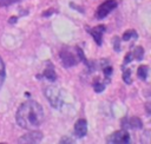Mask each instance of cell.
Returning a JSON list of instances; mask_svg holds the SVG:
<instances>
[{
	"label": "cell",
	"instance_id": "cell-1",
	"mask_svg": "<svg viewBox=\"0 0 151 144\" xmlns=\"http://www.w3.org/2000/svg\"><path fill=\"white\" fill-rule=\"evenodd\" d=\"M15 120L20 127L26 130L39 127L44 120V110L41 104L32 99L24 102L17 111Z\"/></svg>",
	"mask_w": 151,
	"mask_h": 144
},
{
	"label": "cell",
	"instance_id": "cell-2",
	"mask_svg": "<svg viewBox=\"0 0 151 144\" xmlns=\"http://www.w3.org/2000/svg\"><path fill=\"white\" fill-rule=\"evenodd\" d=\"M117 7V1L116 0H106L103 4L99 5V7L97 8L96 12V18L97 19H104L105 17H107L114 8Z\"/></svg>",
	"mask_w": 151,
	"mask_h": 144
},
{
	"label": "cell",
	"instance_id": "cell-3",
	"mask_svg": "<svg viewBox=\"0 0 151 144\" xmlns=\"http://www.w3.org/2000/svg\"><path fill=\"white\" fill-rule=\"evenodd\" d=\"M45 96H46V98L48 99L50 104H51L54 109H59V107L61 106L63 100H61V98H60V96H59V91H58L57 87H54V86H48V87H46V89H45Z\"/></svg>",
	"mask_w": 151,
	"mask_h": 144
},
{
	"label": "cell",
	"instance_id": "cell-4",
	"mask_svg": "<svg viewBox=\"0 0 151 144\" xmlns=\"http://www.w3.org/2000/svg\"><path fill=\"white\" fill-rule=\"evenodd\" d=\"M106 142L111 143V144H113V143L114 144H126L130 142V135L125 130H119V131L111 133L106 138Z\"/></svg>",
	"mask_w": 151,
	"mask_h": 144
},
{
	"label": "cell",
	"instance_id": "cell-5",
	"mask_svg": "<svg viewBox=\"0 0 151 144\" xmlns=\"http://www.w3.org/2000/svg\"><path fill=\"white\" fill-rule=\"evenodd\" d=\"M41 139H42V132H40V131H38V130H32V131H29L28 133L21 136V137L18 139V142H19V143H25V144H27V143H38V142H40Z\"/></svg>",
	"mask_w": 151,
	"mask_h": 144
},
{
	"label": "cell",
	"instance_id": "cell-6",
	"mask_svg": "<svg viewBox=\"0 0 151 144\" xmlns=\"http://www.w3.org/2000/svg\"><path fill=\"white\" fill-rule=\"evenodd\" d=\"M105 30H106L105 25H98V26H96V27H93V28H87L88 33L93 37L94 41H96L97 45H99V46H100L101 42H103V34H104Z\"/></svg>",
	"mask_w": 151,
	"mask_h": 144
},
{
	"label": "cell",
	"instance_id": "cell-7",
	"mask_svg": "<svg viewBox=\"0 0 151 144\" xmlns=\"http://www.w3.org/2000/svg\"><path fill=\"white\" fill-rule=\"evenodd\" d=\"M60 59H61L64 67H71V66L77 65V58L70 51H61L60 52Z\"/></svg>",
	"mask_w": 151,
	"mask_h": 144
},
{
	"label": "cell",
	"instance_id": "cell-8",
	"mask_svg": "<svg viewBox=\"0 0 151 144\" xmlns=\"http://www.w3.org/2000/svg\"><path fill=\"white\" fill-rule=\"evenodd\" d=\"M87 133V122L84 118H80L74 124V135L78 138H83Z\"/></svg>",
	"mask_w": 151,
	"mask_h": 144
},
{
	"label": "cell",
	"instance_id": "cell-9",
	"mask_svg": "<svg viewBox=\"0 0 151 144\" xmlns=\"http://www.w3.org/2000/svg\"><path fill=\"white\" fill-rule=\"evenodd\" d=\"M122 125H123V127L129 126L131 129H142L143 127V122L138 117H131V118H129V120L126 118L123 119L122 120Z\"/></svg>",
	"mask_w": 151,
	"mask_h": 144
},
{
	"label": "cell",
	"instance_id": "cell-10",
	"mask_svg": "<svg viewBox=\"0 0 151 144\" xmlns=\"http://www.w3.org/2000/svg\"><path fill=\"white\" fill-rule=\"evenodd\" d=\"M147 74H149V67L146 65H142L138 67L137 70V76L139 79L142 80H146L147 79Z\"/></svg>",
	"mask_w": 151,
	"mask_h": 144
},
{
	"label": "cell",
	"instance_id": "cell-11",
	"mask_svg": "<svg viewBox=\"0 0 151 144\" xmlns=\"http://www.w3.org/2000/svg\"><path fill=\"white\" fill-rule=\"evenodd\" d=\"M132 55L136 60H142L143 57H144V48L142 46H137L134 48V51L132 52Z\"/></svg>",
	"mask_w": 151,
	"mask_h": 144
},
{
	"label": "cell",
	"instance_id": "cell-12",
	"mask_svg": "<svg viewBox=\"0 0 151 144\" xmlns=\"http://www.w3.org/2000/svg\"><path fill=\"white\" fill-rule=\"evenodd\" d=\"M44 77H45L47 80H50V81H54V80L57 79V74H55V72H54L52 68H46V70L44 71Z\"/></svg>",
	"mask_w": 151,
	"mask_h": 144
},
{
	"label": "cell",
	"instance_id": "cell-13",
	"mask_svg": "<svg viewBox=\"0 0 151 144\" xmlns=\"http://www.w3.org/2000/svg\"><path fill=\"white\" fill-rule=\"evenodd\" d=\"M5 78H6V71H5V64L0 57V89L5 81Z\"/></svg>",
	"mask_w": 151,
	"mask_h": 144
},
{
	"label": "cell",
	"instance_id": "cell-14",
	"mask_svg": "<svg viewBox=\"0 0 151 144\" xmlns=\"http://www.w3.org/2000/svg\"><path fill=\"white\" fill-rule=\"evenodd\" d=\"M132 37H133V38H137L136 31H134V30H127V31L123 34V38H122V39H123L124 41H127V40H130Z\"/></svg>",
	"mask_w": 151,
	"mask_h": 144
},
{
	"label": "cell",
	"instance_id": "cell-15",
	"mask_svg": "<svg viewBox=\"0 0 151 144\" xmlns=\"http://www.w3.org/2000/svg\"><path fill=\"white\" fill-rule=\"evenodd\" d=\"M123 80L125 84H131V70L130 68H126V70H123Z\"/></svg>",
	"mask_w": 151,
	"mask_h": 144
},
{
	"label": "cell",
	"instance_id": "cell-16",
	"mask_svg": "<svg viewBox=\"0 0 151 144\" xmlns=\"http://www.w3.org/2000/svg\"><path fill=\"white\" fill-rule=\"evenodd\" d=\"M119 41H120V39L118 37H113L112 42H113V48L116 52H120V42Z\"/></svg>",
	"mask_w": 151,
	"mask_h": 144
},
{
	"label": "cell",
	"instance_id": "cell-17",
	"mask_svg": "<svg viewBox=\"0 0 151 144\" xmlns=\"http://www.w3.org/2000/svg\"><path fill=\"white\" fill-rule=\"evenodd\" d=\"M132 59H133V55H132V52H129L126 55H125V59H124V63H123V65H122V70L125 67V65H127L130 61H132Z\"/></svg>",
	"mask_w": 151,
	"mask_h": 144
},
{
	"label": "cell",
	"instance_id": "cell-18",
	"mask_svg": "<svg viewBox=\"0 0 151 144\" xmlns=\"http://www.w3.org/2000/svg\"><path fill=\"white\" fill-rule=\"evenodd\" d=\"M93 89H94V91H96L97 93H99V92H101V91L105 89V85L101 84V83H99V81H96V83L93 84Z\"/></svg>",
	"mask_w": 151,
	"mask_h": 144
},
{
	"label": "cell",
	"instance_id": "cell-19",
	"mask_svg": "<svg viewBox=\"0 0 151 144\" xmlns=\"http://www.w3.org/2000/svg\"><path fill=\"white\" fill-rule=\"evenodd\" d=\"M20 0H0V6L2 7H6V6H9V5H13L15 2H18Z\"/></svg>",
	"mask_w": 151,
	"mask_h": 144
},
{
	"label": "cell",
	"instance_id": "cell-20",
	"mask_svg": "<svg viewBox=\"0 0 151 144\" xmlns=\"http://www.w3.org/2000/svg\"><path fill=\"white\" fill-rule=\"evenodd\" d=\"M76 50H77V53H78V55L80 57V59L85 63V64H87V61H86V58L84 57V52H83V50L80 48V47H76Z\"/></svg>",
	"mask_w": 151,
	"mask_h": 144
},
{
	"label": "cell",
	"instance_id": "cell-21",
	"mask_svg": "<svg viewBox=\"0 0 151 144\" xmlns=\"http://www.w3.org/2000/svg\"><path fill=\"white\" fill-rule=\"evenodd\" d=\"M103 72H104V74H105V76H107V77H109V76L112 73V67H111V66H106V67H104Z\"/></svg>",
	"mask_w": 151,
	"mask_h": 144
},
{
	"label": "cell",
	"instance_id": "cell-22",
	"mask_svg": "<svg viewBox=\"0 0 151 144\" xmlns=\"http://www.w3.org/2000/svg\"><path fill=\"white\" fill-rule=\"evenodd\" d=\"M60 143H61V144H64V143H74V140H72V139H70V138H63V139L60 140Z\"/></svg>",
	"mask_w": 151,
	"mask_h": 144
},
{
	"label": "cell",
	"instance_id": "cell-23",
	"mask_svg": "<svg viewBox=\"0 0 151 144\" xmlns=\"http://www.w3.org/2000/svg\"><path fill=\"white\" fill-rule=\"evenodd\" d=\"M17 20H18V18H17V17H12V18H9V19H8V22H9V24H15V22H17Z\"/></svg>",
	"mask_w": 151,
	"mask_h": 144
},
{
	"label": "cell",
	"instance_id": "cell-24",
	"mask_svg": "<svg viewBox=\"0 0 151 144\" xmlns=\"http://www.w3.org/2000/svg\"><path fill=\"white\" fill-rule=\"evenodd\" d=\"M52 12H53V9H50V11H46V12H44V13H42V15H44V17H50Z\"/></svg>",
	"mask_w": 151,
	"mask_h": 144
}]
</instances>
